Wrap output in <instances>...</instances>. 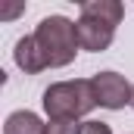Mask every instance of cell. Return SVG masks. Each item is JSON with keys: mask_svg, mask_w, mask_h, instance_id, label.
Here are the masks:
<instances>
[{"mask_svg": "<svg viewBox=\"0 0 134 134\" xmlns=\"http://www.w3.org/2000/svg\"><path fill=\"white\" fill-rule=\"evenodd\" d=\"M34 41L47 59V69H63L75 59V53L81 50L78 47V31H75V22L66 16H47L37 22L34 28Z\"/></svg>", "mask_w": 134, "mask_h": 134, "instance_id": "obj_2", "label": "cell"}, {"mask_svg": "<svg viewBox=\"0 0 134 134\" xmlns=\"http://www.w3.org/2000/svg\"><path fill=\"white\" fill-rule=\"evenodd\" d=\"M47 134H81V122H47Z\"/></svg>", "mask_w": 134, "mask_h": 134, "instance_id": "obj_8", "label": "cell"}, {"mask_svg": "<svg viewBox=\"0 0 134 134\" xmlns=\"http://www.w3.org/2000/svg\"><path fill=\"white\" fill-rule=\"evenodd\" d=\"M22 9H25V6H22V3H16V6H6V9H3V13H0V19H13V16H19V13H22Z\"/></svg>", "mask_w": 134, "mask_h": 134, "instance_id": "obj_10", "label": "cell"}, {"mask_svg": "<svg viewBox=\"0 0 134 134\" xmlns=\"http://www.w3.org/2000/svg\"><path fill=\"white\" fill-rule=\"evenodd\" d=\"M13 59H16V66L22 69L25 75H37V72H44V69H47V59H44V53H41V47H37L34 34H25V37H19V41H16Z\"/></svg>", "mask_w": 134, "mask_h": 134, "instance_id": "obj_5", "label": "cell"}, {"mask_svg": "<svg viewBox=\"0 0 134 134\" xmlns=\"http://www.w3.org/2000/svg\"><path fill=\"white\" fill-rule=\"evenodd\" d=\"M75 31H78V47L81 50H91V53H103L112 44V37H115V28L103 25L97 19H87V16H81L75 22Z\"/></svg>", "mask_w": 134, "mask_h": 134, "instance_id": "obj_4", "label": "cell"}, {"mask_svg": "<svg viewBox=\"0 0 134 134\" xmlns=\"http://www.w3.org/2000/svg\"><path fill=\"white\" fill-rule=\"evenodd\" d=\"M3 134H47V125L41 122V115L31 109H19L6 119Z\"/></svg>", "mask_w": 134, "mask_h": 134, "instance_id": "obj_7", "label": "cell"}, {"mask_svg": "<svg viewBox=\"0 0 134 134\" xmlns=\"http://www.w3.org/2000/svg\"><path fill=\"white\" fill-rule=\"evenodd\" d=\"M81 134H112V128H109L106 122L87 119V122H81Z\"/></svg>", "mask_w": 134, "mask_h": 134, "instance_id": "obj_9", "label": "cell"}, {"mask_svg": "<svg viewBox=\"0 0 134 134\" xmlns=\"http://www.w3.org/2000/svg\"><path fill=\"white\" fill-rule=\"evenodd\" d=\"M97 94L91 78H75V81H56L44 91V112L50 122H78L91 109H97Z\"/></svg>", "mask_w": 134, "mask_h": 134, "instance_id": "obj_1", "label": "cell"}, {"mask_svg": "<svg viewBox=\"0 0 134 134\" xmlns=\"http://www.w3.org/2000/svg\"><path fill=\"white\" fill-rule=\"evenodd\" d=\"M131 109H134V91H131Z\"/></svg>", "mask_w": 134, "mask_h": 134, "instance_id": "obj_11", "label": "cell"}, {"mask_svg": "<svg viewBox=\"0 0 134 134\" xmlns=\"http://www.w3.org/2000/svg\"><path fill=\"white\" fill-rule=\"evenodd\" d=\"M81 16L97 19L103 25L115 28V25L122 22V16H125V6H122L119 0H84V3H81Z\"/></svg>", "mask_w": 134, "mask_h": 134, "instance_id": "obj_6", "label": "cell"}, {"mask_svg": "<svg viewBox=\"0 0 134 134\" xmlns=\"http://www.w3.org/2000/svg\"><path fill=\"white\" fill-rule=\"evenodd\" d=\"M94 94H97V103L103 109H122V106H131V84L125 81V75L119 72H97L94 78Z\"/></svg>", "mask_w": 134, "mask_h": 134, "instance_id": "obj_3", "label": "cell"}]
</instances>
